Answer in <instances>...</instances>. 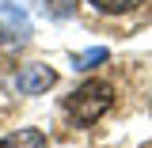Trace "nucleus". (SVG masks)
<instances>
[{
	"mask_svg": "<svg viewBox=\"0 0 152 148\" xmlns=\"http://www.w3.org/2000/svg\"><path fill=\"white\" fill-rule=\"evenodd\" d=\"M27 42H31V19L15 4H4L0 8V50H15Z\"/></svg>",
	"mask_w": 152,
	"mask_h": 148,
	"instance_id": "nucleus-2",
	"label": "nucleus"
},
{
	"mask_svg": "<svg viewBox=\"0 0 152 148\" xmlns=\"http://www.w3.org/2000/svg\"><path fill=\"white\" fill-rule=\"evenodd\" d=\"M76 8H80V0H42V12L50 19H69L76 15Z\"/></svg>",
	"mask_w": 152,
	"mask_h": 148,
	"instance_id": "nucleus-6",
	"label": "nucleus"
},
{
	"mask_svg": "<svg viewBox=\"0 0 152 148\" xmlns=\"http://www.w3.org/2000/svg\"><path fill=\"white\" fill-rule=\"evenodd\" d=\"M110 57V50L107 46H95V50H84V53H72V69H80V72H88V69H95V65H103Z\"/></svg>",
	"mask_w": 152,
	"mask_h": 148,
	"instance_id": "nucleus-5",
	"label": "nucleus"
},
{
	"mask_svg": "<svg viewBox=\"0 0 152 148\" xmlns=\"http://www.w3.org/2000/svg\"><path fill=\"white\" fill-rule=\"evenodd\" d=\"M91 4L103 12V15H126V12H133V8H141L145 0H91Z\"/></svg>",
	"mask_w": 152,
	"mask_h": 148,
	"instance_id": "nucleus-7",
	"label": "nucleus"
},
{
	"mask_svg": "<svg viewBox=\"0 0 152 148\" xmlns=\"http://www.w3.org/2000/svg\"><path fill=\"white\" fill-rule=\"evenodd\" d=\"M110 103H114L110 84L107 80H88V84H80L72 91V99L65 103V110H69V118L76 125H91V122H99L103 114L110 110Z\"/></svg>",
	"mask_w": 152,
	"mask_h": 148,
	"instance_id": "nucleus-1",
	"label": "nucleus"
},
{
	"mask_svg": "<svg viewBox=\"0 0 152 148\" xmlns=\"http://www.w3.org/2000/svg\"><path fill=\"white\" fill-rule=\"evenodd\" d=\"M0 148H50V141H46L42 129L27 125V129H15V133H8V137H0Z\"/></svg>",
	"mask_w": 152,
	"mask_h": 148,
	"instance_id": "nucleus-4",
	"label": "nucleus"
},
{
	"mask_svg": "<svg viewBox=\"0 0 152 148\" xmlns=\"http://www.w3.org/2000/svg\"><path fill=\"white\" fill-rule=\"evenodd\" d=\"M12 84H15L19 95H42V91H50V87L57 84V72L50 69V65H23Z\"/></svg>",
	"mask_w": 152,
	"mask_h": 148,
	"instance_id": "nucleus-3",
	"label": "nucleus"
}]
</instances>
